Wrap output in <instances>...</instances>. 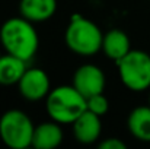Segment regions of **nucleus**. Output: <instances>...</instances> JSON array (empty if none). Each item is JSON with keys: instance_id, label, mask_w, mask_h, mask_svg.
<instances>
[{"instance_id": "nucleus-1", "label": "nucleus", "mask_w": 150, "mask_h": 149, "mask_svg": "<svg viewBox=\"0 0 150 149\" xmlns=\"http://www.w3.org/2000/svg\"><path fill=\"white\" fill-rule=\"evenodd\" d=\"M0 43L6 53L25 61H29L40 47V38L34 28V22L23 16L4 21L0 28Z\"/></svg>"}, {"instance_id": "nucleus-2", "label": "nucleus", "mask_w": 150, "mask_h": 149, "mask_svg": "<svg viewBox=\"0 0 150 149\" xmlns=\"http://www.w3.org/2000/svg\"><path fill=\"white\" fill-rule=\"evenodd\" d=\"M45 108L54 121L71 124L86 111V98L73 85H61L50 91L45 98Z\"/></svg>"}, {"instance_id": "nucleus-3", "label": "nucleus", "mask_w": 150, "mask_h": 149, "mask_svg": "<svg viewBox=\"0 0 150 149\" xmlns=\"http://www.w3.org/2000/svg\"><path fill=\"white\" fill-rule=\"evenodd\" d=\"M66 46L79 56H93L102 50L103 34L99 26L80 15L71 16L66 34Z\"/></svg>"}, {"instance_id": "nucleus-4", "label": "nucleus", "mask_w": 150, "mask_h": 149, "mask_svg": "<svg viewBox=\"0 0 150 149\" xmlns=\"http://www.w3.org/2000/svg\"><path fill=\"white\" fill-rule=\"evenodd\" d=\"M35 126L22 110H7L0 117V140L12 149H25L32 145Z\"/></svg>"}, {"instance_id": "nucleus-5", "label": "nucleus", "mask_w": 150, "mask_h": 149, "mask_svg": "<svg viewBox=\"0 0 150 149\" xmlns=\"http://www.w3.org/2000/svg\"><path fill=\"white\" fill-rule=\"evenodd\" d=\"M118 75L124 86L140 92L150 88V54L142 50H130L117 61Z\"/></svg>"}, {"instance_id": "nucleus-6", "label": "nucleus", "mask_w": 150, "mask_h": 149, "mask_svg": "<svg viewBox=\"0 0 150 149\" xmlns=\"http://www.w3.org/2000/svg\"><path fill=\"white\" fill-rule=\"evenodd\" d=\"M71 85L85 98H89L96 94H102L105 91V85H106L105 73L96 64H91V63L82 64L80 67L76 69V72L73 75Z\"/></svg>"}, {"instance_id": "nucleus-7", "label": "nucleus", "mask_w": 150, "mask_h": 149, "mask_svg": "<svg viewBox=\"0 0 150 149\" xmlns=\"http://www.w3.org/2000/svg\"><path fill=\"white\" fill-rule=\"evenodd\" d=\"M19 94L28 101H40L47 98L51 91L48 75L38 67L26 69L21 81L18 82Z\"/></svg>"}, {"instance_id": "nucleus-8", "label": "nucleus", "mask_w": 150, "mask_h": 149, "mask_svg": "<svg viewBox=\"0 0 150 149\" xmlns=\"http://www.w3.org/2000/svg\"><path fill=\"white\" fill-rule=\"evenodd\" d=\"M71 124H73V135L79 143L91 145L100 138L102 132L100 117L89 110L83 111Z\"/></svg>"}, {"instance_id": "nucleus-9", "label": "nucleus", "mask_w": 150, "mask_h": 149, "mask_svg": "<svg viewBox=\"0 0 150 149\" xmlns=\"http://www.w3.org/2000/svg\"><path fill=\"white\" fill-rule=\"evenodd\" d=\"M63 138L64 133L58 121H44L35 126L31 146L35 149H54L61 145Z\"/></svg>"}, {"instance_id": "nucleus-10", "label": "nucleus", "mask_w": 150, "mask_h": 149, "mask_svg": "<svg viewBox=\"0 0 150 149\" xmlns=\"http://www.w3.org/2000/svg\"><path fill=\"white\" fill-rule=\"evenodd\" d=\"M130 50H131L130 38L122 29L114 28V29H109L106 34H103L102 51L112 61L115 63L120 61Z\"/></svg>"}, {"instance_id": "nucleus-11", "label": "nucleus", "mask_w": 150, "mask_h": 149, "mask_svg": "<svg viewBox=\"0 0 150 149\" xmlns=\"http://www.w3.org/2000/svg\"><path fill=\"white\" fill-rule=\"evenodd\" d=\"M57 10V0H21V16L31 22H44L50 19Z\"/></svg>"}, {"instance_id": "nucleus-12", "label": "nucleus", "mask_w": 150, "mask_h": 149, "mask_svg": "<svg viewBox=\"0 0 150 149\" xmlns=\"http://www.w3.org/2000/svg\"><path fill=\"white\" fill-rule=\"evenodd\" d=\"M128 132L140 142H150V105H140L127 117Z\"/></svg>"}, {"instance_id": "nucleus-13", "label": "nucleus", "mask_w": 150, "mask_h": 149, "mask_svg": "<svg viewBox=\"0 0 150 149\" xmlns=\"http://www.w3.org/2000/svg\"><path fill=\"white\" fill-rule=\"evenodd\" d=\"M25 60L12 56L9 53L0 56V85L10 86V85H18L21 78L23 76L26 67Z\"/></svg>"}, {"instance_id": "nucleus-14", "label": "nucleus", "mask_w": 150, "mask_h": 149, "mask_svg": "<svg viewBox=\"0 0 150 149\" xmlns=\"http://www.w3.org/2000/svg\"><path fill=\"white\" fill-rule=\"evenodd\" d=\"M86 110H89V111L98 114L99 117H102L109 110V99L103 95V92L92 95V97L86 98Z\"/></svg>"}, {"instance_id": "nucleus-15", "label": "nucleus", "mask_w": 150, "mask_h": 149, "mask_svg": "<svg viewBox=\"0 0 150 149\" xmlns=\"http://www.w3.org/2000/svg\"><path fill=\"white\" fill-rule=\"evenodd\" d=\"M99 149H125V143L117 138H109L98 143Z\"/></svg>"}, {"instance_id": "nucleus-16", "label": "nucleus", "mask_w": 150, "mask_h": 149, "mask_svg": "<svg viewBox=\"0 0 150 149\" xmlns=\"http://www.w3.org/2000/svg\"><path fill=\"white\" fill-rule=\"evenodd\" d=\"M149 105H150V94H149Z\"/></svg>"}]
</instances>
